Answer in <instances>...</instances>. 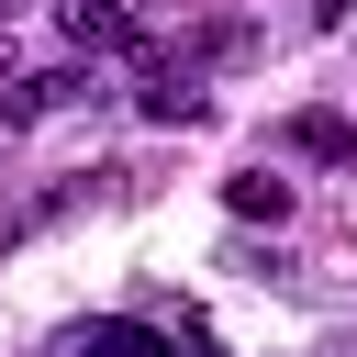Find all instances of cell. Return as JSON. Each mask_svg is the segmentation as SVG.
<instances>
[{"mask_svg": "<svg viewBox=\"0 0 357 357\" xmlns=\"http://www.w3.org/2000/svg\"><path fill=\"white\" fill-rule=\"evenodd\" d=\"M234 212H245V223H257V212L279 223V212H290V178H234Z\"/></svg>", "mask_w": 357, "mask_h": 357, "instance_id": "5", "label": "cell"}, {"mask_svg": "<svg viewBox=\"0 0 357 357\" xmlns=\"http://www.w3.org/2000/svg\"><path fill=\"white\" fill-rule=\"evenodd\" d=\"M290 145H301V156H357V123H335V112H301V123H290Z\"/></svg>", "mask_w": 357, "mask_h": 357, "instance_id": "4", "label": "cell"}, {"mask_svg": "<svg viewBox=\"0 0 357 357\" xmlns=\"http://www.w3.org/2000/svg\"><path fill=\"white\" fill-rule=\"evenodd\" d=\"M78 357H178L156 324H134V312H100L89 335H78Z\"/></svg>", "mask_w": 357, "mask_h": 357, "instance_id": "3", "label": "cell"}, {"mask_svg": "<svg viewBox=\"0 0 357 357\" xmlns=\"http://www.w3.org/2000/svg\"><path fill=\"white\" fill-rule=\"evenodd\" d=\"M78 100H100V78H89V67H33V78H11V89H0V134L56 123V112H78Z\"/></svg>", "mask_w": 357, "mask_h": 357, "instance_id": "2", "label": "cell"}, {"mask_svg": "<svg viewBox=\"0 0 357 357\" xmlns=\"http://www.w3.org/2000/svg\"><path fill=\"white\" fill-rule=\"evenodd\" d=\"M56 33L78 56H123V45L156 33V0H56Z\"/></svg>", "mask_w": 357, "mask_h": 357, "instance_id": "1", "label": "cell"}, {"mask_svg": "<svg viewBox=\"0 0 357 357\" xmlns=\"http://www.w3.org/2000/svg\"><path fill=\"white\" fill-rule=\"evenodd\" d=\"M312 11H324V22H335V11H346V0H312Z\"/></svg>", "mask_w": 357, "mask_h": 357, "instance_id": "6", "label": "cell"}, {"mask_svg": "<svg viewBox=\"0 0 357 357\" xmlns=\"http://www.w3.org/2000/svg\"><path fill=\"white\" fill-rule=\"evenodd\" d=\"M0 11H11V0H0Z\"/></svg>", "mask_w": 357, "mask_h": 357, "instance_id": "7", "label": "cell"}]
</instances>
